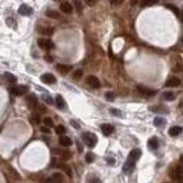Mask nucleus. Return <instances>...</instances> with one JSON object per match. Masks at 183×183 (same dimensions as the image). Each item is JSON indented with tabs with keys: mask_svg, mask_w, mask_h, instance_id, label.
<instances>
[{
	"mask_svg": "<svg viewBox=\"0 0 183 183\" xmlns=\"http://www.w3.org/2000/svg\"><path fill=\"white\" fill-rule=\"evenodd\" d=\"M59 143L62 144L63 146H71L72 145V140L69 139L68 136H60V139H59Z\"/></svg>",
	"mask_w": 183,
	"mask_h": 183,
	"instance_id": "nucleus-18",
	"label": "nucleus"
},
{
	"mask_svg": "<svg viewBox=\"0 0 183 183\" xmlns=\"http://www.w3.org/2000/svg\"><path fill=\"white\" fill-rule=\"evenodd\" d=\"M4 77L7 79L9 82H12V84H14V82L17 81V77H16V76L12 75V73H9V72H5V73H4Z\"/></svg>",
	"mask_w": 183,
	"mask_h": 183,
	"instance_id": "nucleus-23",
	"label": "nucleus"
},
{
	"mask_svg": "<svg viewBox=\"0 0 183 183\" xmlns=\"http://www.w3.org/2000/svg\"><path fill=\"white\" fill-rule=\"evenodd\" d=\"M114 93H106V98L107 99H114Z\"/></svg>",
	"mask_w": 183,
	"mask_h": 183,
	"instance_id": "nucleus-38",
	"label": "nucleus"
},
{
	"mask_svg": "<svg viewBox=\"0 0 183 183\" xmlns=\"http://www.w3.org/2000/svg\"><path fill=\"white\" fill-rule=\"evenodd\" d=\"M170 178L173 179L174 182H181L182 181V174H183V170L179 165H175V166L170 167Z\"/></svg>",
	"mask_w": 183,
	"mask_h": 183,
	"instance_id": "nucleus-1",
	"label": "nucleus"
},
{
	"mask_svg": "<svg viewBox=\"0 0 183 183\" xmlns=\"http://www.w3.org/2000/svg\"><path fill=\"white\" fill-rule=\"evenodd\" d=\"M58 166L59 167H62V169L64 170V171H66L67 174H68L69 177H72V171H71V169H69L68 166H67V165H64V164H60V165H58Z\"/></svg>",
	"mask_w": 183,
	"mask_h": 183,
	"instance_id": "nucleus-30",
	"label": "nucleus"
},
{
	"mask_svg": "<svg viewBox=\"0 0 183 183\" xmlns=\"http://www.w3.org/2000/svg\"><path fill=\"white\" fill-rule=\"evenodd\" d=\"M46 59H47V62H50V63L53 62V58H51L50 55H46Z\"/></svg>",
	"mask_w": 183,
	"mask_h": 183,
	"instance_id": "nucleus-45",
	"label": "nucleus"
},
{
	"mask_svg": "<svg viewBox=\"0 0 183 183\" xmlns=\"http://www.w3.org/2000/svg\"><path fill=\"white\" fill-rule=\"evenodd\" d=\"M9 92H11L13 96H21V94H25L27 92V86H25V85H20V86H11V88H9Z\"/></svg>",
	"mask_w": 183,
	"mask_h": 183,
	"instance_id": "nucleus-4",
	"label": "nucleus"
},
{
	"mask_svg": "<svg viewBox=\"0 0 183 183\" xmlns=\"http://www.w3.org/2000/svg\"><path fill=\"white\" fill-rule=\"evenodd\" d=\"M166 85L167 88H173V86H179L181 85V80H179L178 77H170L169 80L166 81Z\"/></svg>",
	"mask_w": 183,
	"mask_h": 183,
	"instance_id": "nucleus-14",
	"label": "nucleus"
},
{
	"mask_svg": "<svg viewBox=\"0 0 183 183\" xmlns=\"http://www.w3.org/2000/svg\"><path fill=\"white\" fill-rule=\"evenodd\" d=\"M42 99L46 101V103H48V105H53V103H54L53 98H51V97H48V96H46V94H43V96H42Z\"/></svg>",
	"mask_w": 183,
	"mask_h": 183,
	"instance_id": "nucleus-33",
	"label": "nucleus"
},
{
	"mask_svg": "<svg viewBox=\"0 0 183 183\" xmlns=\"http://www.w3.org/2000/svg\"><path fill=\"white\" fill-rule=\"evenodd\" d=\"M110 111H111V114H112V115H115V117H122L120 111H119V110H117V109H111Z\"/></svg>",
	"mask_w": 183,
	"mask_h": 183,
	"instance_id": "nucleus-36",
	"label": "nucleus"
},
{
	"mask_svg": "<svg viewBox=\"0 0 183 183\" xmlns=\"http://www.w3.org/2000/svg\"><path fill=\"white\" fill-rule=\"evenodd\" d=\"M30 122H32V123H34V124H39L41 123V118H39V115L38 114H32L30 115Z\"/></svg>",
	"mask_w": 183,
	"mask_h": 183,
	"instance_id": "nucleus-25",
	"label": "nucleus"
},
{
	"mask_svg": "<svg viewBox=\"0 0 183 183\" xmlns=\"http://www.w3.org/2000/svg\"><path fill=\"white\" fill-rule=\"evenodd\" d=\"M82 76V69H77L73 72V79H80Z\"/></svg>",
	"mask_w": 183,
	"mask_h": 183,
	"instance_id": "nucleus-34",
	"label": "nucleus"
},
{
	"mask_svg": "<svg viewBox=\"0 0 183 183\" xmlns=\"http://www.w3.org/2000/svg\"><path fill=\"white\" fill-rule=\"evenodd\" d=\"M77 148H79V152H82V146H81L80 143H77Z\"/></svg>",
	"mask_w": 183,
	"mask_h": 183,
	"instance_id": "nucleus-46",
	"label": "nucleus"
},
{
	"mask_svg": "<svg viewBox=\"0 0 183 183\" xmlns=\"http://www.w3.org/2000/svg\"><path fill=\"white\" fill-rule=\"evenodd\" d=\"M140 156H141V151H140V149H132V151H131V153H130V156H128L127 161L136 164V161L140 158Z\"/></svg>",
	"mask_w": 183,
	"mask_h": 183,
	"instance_id": "nucleus-7",
	"label": "nucleus"
},
{
	"mask_svg": "<svg viewBox=\"0 0 183 183\" xmlns=\"http://www.w3.org/2000/svg\"><path fill=\"white\" fill-rule=\"evenodd\" d=\"M62 157H63V160H69V158L72 157V153L71 152H68V151H63Z\"/></svg>",
	"mask_w": 183,
	"mask_h": 183,
	"instance_id": "nucleus-32",
	"label": "nucleus"
},
{
	"mask_svg": "<svg viewBox=\"0 0 183 183\" xmlns=\"http://www.w3.org/2000/svg\"><path fill=\"white\" fill-rule=\"evenodd\" d=\"M141 4L143 5H152V4H154V1H143Z\"/></svg>",
	"mask_w": 183,
	"mask_h": 183,
	"instance_id": "nucleus-41",
	"label": "nucleus"
},
{
	"mask_svg": "<svg viewBox=\"0 0 183 183\" xmlns=\"http://www.w3.org/2000/svg\"><path fill=\"white\" fill-rule=\"evenodd\" d=\"M182 127H179V126H173V127H170V130H169V135L170 136H178L179 133H182Z\"/></svg>",
	"mask_w": 183,
	"mask_h": 183,
	"instance_id": "nucleus-17",
	"label": "nucleus"
},
{
	"mask_svg": "<svg viewBox=\"0 0 183 183\" xmlns=\"http://www.w3.org/2000/svg\"><path fill=\"white\" fill-rule=\"evenodd\" d=\"M86 4H88V5H94V4H96V1H93V0H88Z\"/></svg>",
	"mask_w": 183,
	"mask_h": 183,
	"instance_id": "nucleus-44",
	"label": "nucleus"
},
{
	"mask_svg": "<svg viewBox=\"0 0 183 183\" xmlns=\"http://www.w3.org/2000/svg\"><path fill=\"white\" fill-rule=\"evenodd\" d=\"M174 98H175V96H174V93H171V92H165V93H164V99L173 101Z\"/></svg>",
	"mask_w": 183,
	"mask_h": 183,
	"instance_id": "nucleus-27",
	"label": "nucleus"
},
{
	"mask_svg": "<svg viewBox=\"0 0 183 183\" xmlns=\"http://www.w3.org/2000/svg\"><path fill=\"white\" fill-rule=\"evenodd\" d=\"M41 131H42V132H43V133H48V132H50V128H47V127L42 126V127H41Z\"/></svg>",
	"mask_w": 183,
	"mask_h": 183,
	"instance_id": "nucleus-37",
	"label": "nucleus"
},
{
	"mask_svg": "<svg viewBox=\"0 0 183 183\" xmlns=\"http://www.w3.org/2000/svg\"><path fill=\"white\" fill-rule=\"evenodd\" d=\"M60 9H62V12H64V13H67V14H71L73 12V7L71 5V3H68V1H62Z\"/></svg>",
	"mask_w": 183,
	"mask_h": 183,
	"instance_id": "nucleus-11",
	"label": "nucleus"
},
{
	"mask_svg": "<svg viewBox=\"0 0 183 183\" xmlns=\"http://www.w3.org/2000/svg\"><path fill=\"white\" fill-rule=\"evenodd\" d=\"M43 123H45V127H47V128H51L54 126V122L51 118H43Z\"/></svg>",
	"mask_w": 183,
	"mask_h": 183,
	"instance_id": "nucleus-29",
	"label": "nucleus"
},
{
	"mask_svg": "<svg viewBox=\"0 0 183 183\" xmlns=\"http://www.w3.org/2000/svg\"><path fill=\"white\" fill-rule=\"evenodd\" d=\"M133 167H135V164L130 162V161H126V164H124V166H123V171L124 173H131L133 170Z\"/></svg>",
	"mask_w": 183,
	"mask_h": 183,
	"instance_id": "nucleus-21",
	"label": "nucleus"
},
{
	"mask_svg": "<svg viewBox=\"0 0 183 183\" xmlns=\"http://www.w3.org/2000/svg\"><path fill=\"white\" fill-rule=\"evenodd\" d=\"M50 181L53 183H63L64 182V175L62 173H53L50 177Z\"/></svg>",
	"mask_w": 183,
	"mask_h": 183,
	"instance_id": "nucleus-10",
	"label": "nucleus"
},
{
	"mask_svg": "<svg viewBox=\"0 0 183 183\" xmlns=\"http://www.w3.org/2000/svg\"><path fill=\"white\" fill-rule=\"evenodd\" d=\"M166 7H167V8H169V9H170V11H173V12H174V14H175V16L181 17V11H179V9H178V8H177V7H175V5H173V4H167V5H166Z\"/></svg>",
	"mask_w": 183,
	"mask_h": 183,
	"instance_id": "nucleus-26",
	"label": "nucleus"
},
{
	"mask_svg": "<svg viewBox=\"0 0 183 183\" xmlns=\"http://www.w3.org/2000/svg\"><path fill=\"white\" fill-rule=\"evenodd\" d=\"M41 81L45 82V84H48V85H53L56 82V79H55V76L53 73H43V75L41 76Z\"/></svg>",
	"mask_w": 183,
	"mask_h": 183,
	"instance_id": "nucleus-5",
	"label": "nucleus"
},
{
	"mask_svg": "<svg viewBox=\"0 0 183 183\" xmlns=\"http://www.w3.org/2000/svg\"><path fill=\"white\" fill-rule=\"evenodd\" d=\"M181 20L183 21V9H182V13H181Z\"/></svg>",
	"mask_w": 183,
	"mask_h": 183,
	"instance_id": "nucleus-48",
	"label": "nucleus"
},
{
	"mask_svg": "<svg viewBox=\"0 0 183 183\" xmlns=\"http://www.w3.org/2000/svg\"><path fill=\"white\" fill-rule=\"evenodd\" d=\"M71 123H72V126H73V127H76V128H79V127H80V126H79V123H77V122H75V120H72Z\"/></svg>",
	"mask_w": 183,
	"mask_h": 183,
	"instance_id": "nucleus-42",
	"label": "nucleus"
},
{
	"mask_svg": "<svg viewBox=\"0 0 183 183\" xmlns=\"http://www.w3.org/2000/svg\"><path fill=\"white\" fill-rule=\"evenodd\" d=\"M107 162L111 164V165H114L115 164V160H114V158H107Z\"/></svg>",
	"mask_w": 183,
	"mask_h": 183,
	"instance_id": "nucleus-43",
	"label": "nucleus"
},
{
	"mask_svg": "<svg viewBox=\"0 0 183 183\" xmlns=\"http://www.w3.org/2000/svg\"><path fill=\"white\" fill-rule=\"evenodd\" d=\"M75 4H76V7H77V11L81 12V3H80V1H76Z\"/></svg>",
	"mask_w": 183,
	"mask_h": 183,
	"instance_id": "nucleus-40",
	"label": "nucleus"
},
{
	"mask_svg": "<svg viewBox=\"0 0 183 183\" xmlns=\"http://www.w3.org/2000/svg\"><path fill=\"white\" fill-rule=\"evenodd\" d=\"M101 131H102L103 135L110 136L112 132H114V127H112L111 124H102V126H101Z\"/></svg>",
	"mask_w": 183,
	"mask_h": 183,
	"instance_id": "nucleus-13",
	"label": "nucleus"
},
{
	"mask_svg": "<svg viewBox=\"0 0 183 183\" xmlns=\"http://www.w3.org/2000/svg\"><path fill=\"white\" fill-rule=\"evenodd\" d=\"M88 183H101V179H98L97 177H90L88 179Z\"/></svg>",
	"mask_w": 183,
	"mask_h": 183,
	"instance_id": "nucleus-35",
	"label": "nucleus"
},
{
	"mask_svg": "<svg viewBox=\"0 0 183 183\" xmlns=\"http://www.w3.org/2000/svg\"><path fill=\"white\" fill-rule=\"evenodd\" d=\"M182 160H183V157H182Z\"/></svg>",
	"mask_w": 183,
	"mask_h": 183,
	"instance_id": "nucleus-49",
	"label": "nucleus"
},
{
	"mask_svg": "<svg viewBox=\"0 0 183 183\" xmlns=\"http://www.w3.org/2000/svg\"><path fill=\"white\" fill-rule=\"evenodd\" d=\"M56 69L59 71L62 75H66L72 69L71 66H66V64H56Z\"/></svg>",
	"mask_w": 183,
	"mask_h": 183,
	"instance_id": "nucleus-16",
	"label": "nucleus"
},
{
	"mask_svg": "<svg viewBox=\"0 0 183 183\" xmlns=\"http://www.w3.org/2000/svg\"><path fill=\"white\" fill-rule=\"evenodd\" d=\"M86 84L89 85V86L94 88V89H98V88L101 86V82L96 76H88L86 77Z\"/></svg>",
	"mask_w": 183,
	"mask_h": 183,
	"instance_id": "nucleus-8",
	"label": "nucleus"
},
{
	"mask_svg": "<svg viewBox=\"0 0 183 183\" xmlns=\"http://www.w3.org/2000/svg\"><path fill=\"white\" fill-rule=\"evenodd\" d=\"M85 161H86L88 164L93 162V161H94V154L92 153V152H89V153H86V156H85Z\"/></svg>",
	"mask_w": 183,
	"mask_h": 183,
	"instance_id": "nucleus-31",
	"label": "nucleus"
},
{
	"mask_svg": "<svg viewBox=\"0 0 183 183\" xmlns=\"http://www.w3.org/2000/svg\"><path fill=\"white\" fill-rule=\"evenodd\" d=\"M55 132H56L59 136H63V133L66 132V127L64 126H56L55 127Z\"/></svg>",
	"mask_w": 183,
	"mask_h": 183,
	"instance_id": "nucleus-28",
	"label": "nucleus"
},
{
	"mask_svg": "<svg viewBox=\"0 0 183 183\" xmlns=\"http://www.w3.org/2000/svg\"><path fill=\"white\" fill-rule=\"evenodd\" d=\"M137 90H139L143 96H146V97H153L156 94V90L149 89V88L144 86V85H137Z\"/></svg>",
	"mask_w": 183,
	"mask_h": 183,
	"instance_id": "nucleus-6",
	"label": "nucleus"
},
{
	"mask_svg": "<svg viewBox=\"0 0 183 183\" xmlns=\"http://www.w3.org/2000/svg\"><path fill=\"white\" fill-rule=\"evenodd\" d=\"M179 109H183V102L179 103Z\"/></svg>",
	"mask_w": 183,
	"mask_h": 183,
	"instance_id": "nucleus-47",
	"label": "nucleus"
},
{
	"mask_svg": "<svg viewBox=\"0 0 183 183\" xmlns=\"http://www.w3.org/2000/svg\"><path fill=\"white\" fill-rule=\"evenodd\" d=\"M26 102H27V105L32 106V107H37V106H38V99H37L35 94H29V96H26Z\"/></svg>",
	"mask_w": 183,
	"mask_h": 183,
	"instance_id": "nucleus-12",
	"label": "nucleus"
},
{
	"mask_svg": "<svg viewBox=\"0 0 183 183\" xmlns=\"http://www.w3.org/2000/svg\"><path fill=\"white\" fill-rule=\"evenodd\" d=\"M39 33L43 35H51L54 34V29L53 27H43V29H39Z\"/></svg>",
	"mask_w": 183,
	"mask_h": 183,
	"instance_id": "nucleus-24",
	"label": "nucleus"
},
{
	"mask_svg": "<svg viewBox=\"0 0 183 183\" xmlns=\"http://www.w3.org/2000/svg\"><path fill=\"white\" fill-rule=\"evenodd\" d=\"M46 16L50 18H60V13L54 9H48V11H46Z\"/></svg>",
	"mask_w": 183,
	"mask_h": 183,
	"instance_id": "nucleus-19",
	"label": "nucleus"
},
{
	"mask_svg": "<svg viewBox=\"0 0 183 183\" xmlns=\"http://www.w3.org/2000/svg\"><path fill=\"white\" fill-rule=\"evenodd\" d=\"M82 140H84V143L86 144L89 148H93L94 145L97 144V141H98V139H97V136L94 135V133L92 132H85L82 133Z\"/></svg>",
	"mask_w": 183,
	"mask_h": 183,
	"instance_id": "nucleus-2",
	"label": "nucleus"
},
{
	"mask_svg": "<svg viewBox=\"0 0 183 183\" xmlns=\"http://www.w3.org/2000/svg\"><path fill=\"white\" fill-rule=\"evenodd\" d=\"M154 126L156 127H162V126H165V123H166V119L165 118H161V117H157L154 119Z\"/></svg>",
	"mask_w": 183,
	"mask_h": 183,
	"instance_id": "nucleus-22",
	"label": "nucleus"
},
{
	"mask_svg": "<svg viewBox=\"0 0 183 183\" xmlns=\"http://www.w3.org/2000/svg\"><path fill=\"white\" fill-rule=\"evenodd\" d=\"M55 103H56V106L59 109H64V107H66V102H64V98L62 96H56V98H55Z\"/></svg>",
	"mask_w": 183,
	"mask_h": 183,
	"instance_id": "nucleus-20",
	"label": "nucleus"
},
{
	"mask_svg": "<svg viewBox=\"0 0 183 183\" xmlns=\"http://www.w3.org/2000/svg\"><path fill=\"white\" fill-rule=\"evenodd\" d=\"M38 46L41 48H45V50H51V48H54V43L51 42V39H47V38H39Z\"/></svg>",
	"mask_w": 183,
	"mask_h": 183,
	"instance_id": "nucleus-3",
	"label": "nucleus"
},
{
	"mask_svg": "<svg viewBox=\"0 0 183 183\" xmlns=\"http://www.w3.org/2000/svg\"><path fill=\"white\" fill-rule=\"evenodd\" d=\"M158 145H160V143H158V139L157 137H151L148 141V148L151 149V151H156V149L158 148Z\"/></svg>",
	"mask_w": 183,
	"mask_h": 183,
	"instance_id": "nucleus-15",
	"label": "nucleus"
},
{
	"mask_svg": "<svg viewBox=\"0 0 183 183\" xmlns=\"http://www.w3.org/2000/svg\"><path fill=\"white\" fill-rule=\"evenodd\" d=\"M18 13H20L21 16H30V14L33 13V8L26 4H21L20 8H18Z\"/></svg>",
	"mask_w": 183,
	"mask_h": 183,
	"instance_id": "nucleus-9",
	"label": "nucleus"
},
{
	"mask_svg": "<svg viewBox=\"0 0 183 183\" xmlns=\"http://www.w3.org/2000/svg\"><path fill=\"white\" fill-rule=\"evenodd\" d=\"M111 4L112 5H119V4H122V0H112Z\"/></svg>",
	"mask_w": 183,
	"mask_h": 183,
	"instance_id": "nucleus-39",
	"label": "nucleus"
}]
</instances>
